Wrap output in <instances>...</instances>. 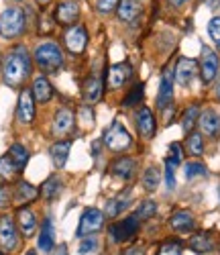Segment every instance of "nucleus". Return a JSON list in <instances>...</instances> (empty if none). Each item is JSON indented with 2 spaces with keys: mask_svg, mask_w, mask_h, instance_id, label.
I'll use <instances>...</instances> for the list:
<instances>
[{
  "mask_svg": "<svg viewBox=\"0 0 220 255\" xmlns=\"http://www.w3.org/2000/svg\"><path fill=\"white\" fill-rule=\"evenodd\" d=\"M182 251H184L182 241H178V239H167V241L161 243L157 255H182Z\"/></svg>",
  "mask_w": 220,
  "mask_h": 255,
  "instance_id": "32",
  "label": "nucleus"
},
{
  "mask_svg": "<svg viewBox=\"0 0 220 255\" xmlns=\"http://www.w3.org/2000/svg\"><path fill=\"white\" fill-rule=\"evenodd\" d=\"M96 249V239H84L82 241V245H80V253H90V251H94Z\"/></svg>",
  "mask_w": 220,
  "mask_h": 255,
  "instance_id": "42",
  "label": "nucleus"
},
{
  "mask_svg": "<svg viewBox=\"0 0 220 255\" xmlns=\"http://www.w3.org/2000/svg\"><path fill=\"white\" fill-rule=\"evenodd\" d=\"M100 96H102V82L98 78H90L84 86V98L90 102H96Z\"/></svg>",
  "mask_w": 220,
  "mask_h": 255,
  "instance_id": "28",
  "label": "nucleus"
},
{
  "mask_svg": "<svg viewBox=\"0 0 220 255\" xmlns=\"http://www.w3.org/2000/svg\"><path fill=\"white\" fill-rule=\"evenodd\" d=\"M78 14H80V6L76 0H65L57 6V20L61 25H72L78 20Z\"/></svg>",
  "mask_w": 220,
  "mask_h": 255,
  "instance_id": "15",
  "label": "nucleus"
},
{
  "mask_svg": "<svg viewBox=\"0 0 220 255\" xmlns=\"http://www.w3.org/2000/svg\"><path fill=\"white\" fill-rule=\"evenodd\" d=\"M0 247L4 251H14L18 247V235L10 217L0 219Z\"/></svg>",
  "mask_w": 220,
  "mask_h": 255,
  "instance_id": "8",
  "label": "nucleus"
},
{
  "mask_svg": "<svg viewBox=\"0 0 220 255\" xmlns=\"http://www.w3.org/2000/svg\"><path fill=\"white\" fill-rule=\"evenodd\" d=\"M139 14H141V2H139V0H120V2H118V16H120V20L130 23V20H135Z\"/></svg>",
  "mask_w": 220,
  "mask_h": 255,
  "instance_id": "20",
  "label": "nucleus"
},
{
  "mask_svg": "<svg viewBox=\"0 0 220 255\" xmlns=\"http://www.w3.org/2000/svg\"><path fill=\"white\" fill-rule=\"evenodd\" d=\"M198 74V63L194 59H188V57H182L178 61V68H175V80L182 86H188V84L196 78Z\"/></svg>",
  "mask_w": 220,
  "mask_h": 255,
  "instance_id": "12",
  "label": "nucleus"
},
{
  "mask_svg": "<svg viewBox=\"0 0 220 255\" xmlns=\"http://www.w3.org/2000/svg\"><path fill=\"white\" fill-rule=\"evenodd\" d=\"M210 4H212V6H216V4H218V0H212V2H210Z\"/></svg>",
  "mask_w": 220,
  "mask_h": 255,
  "instance_id": "47",
  "label": "nucleus"
},
{
  "mask_svg": "<svg viewBox=\"0 0 220 255\" xmlns=\"http://www.w3.org/2000/svg\"><path fill=\"white\" fill-rule=\"evenodd\" d=\"M72 129H74V113L70 109H59L53 119V133L68 135Z\"/></svg>",
  "mask_w": 220,
  "mask_h": 255,
  "instance_id": "13",
  "label": "nucleus"
},
{
  "mask_svg": "<svg viewBox=\"0 0 220 255\" xmlns=\"http://www.w3.org/2000/svg\"><path fill=\"white\" fill-rule=\"evenodd\" d=\"M33 96L37 102H47L51 100L53 96V88H51V84L45 76H39L35 82H33Z\"/></svg>",
  "mask_w": 220,
  "mask_h": 255,
  "instance_id": "19",
  "label": "nucleus"
},
{
  "mask_svg": "<svg viewBox=\"0 0 220 255\" xmlns=\"http://www.w3.org/2000/svg\"><path fill=\"white\" fill-rule=\"evenodd\" d=\"M137 127H139V133L145 139H151L155 135V119H153L149 109H141L137 113Z\"/></svg>",
  "mask_w": 220,
  "mask_h": 255,
  "instance_id": "17",
  "label": "nucleus"
},
{
  "mask_svg": "<svg viewBox=\"0 0 220 255\" xmlns=\"http://www.w3.org/2000/svg\"><path fill=\"white\" fill-rule=\"evenodd\" d=\"M33 198H37V188L27 184V182H18V186H16V200L18 202H29Z\"/></svg>",
  "mask_w": 220,
  "mask_h": 255,
  "instance_id": "29",
  "label": "nucleus"
},
{
  "mask_svg": "<svg viewBox=\"0 0 220 255\" xmlns=\"http://www.w3.org/2000/svg\"><path fill=\"white\" fill-rule=\"evenodd\" d=\"M155 210H157L155 202L145 200V202L139 206V210H137V219H139V221H147V219H151L153 215H155Z\"/></svg>",
  "mask_w": 220,
  "mask_h": 255,
  "instance_id": "36",
  "label": "nucleus"
},
{
  "mask_svg": "<svg viewBox=\"0 0 220 255\" xmlns=\"http://www.w3.org/2000/svg\"><path fill=\"white\" fill-rule=\"evenodd\" d=\"M130 143H133V139H130L128 131L120 123H114L104 133V145L108 147V149H112V151H124V149L130 147Z\"/></svg>",
  "mask_w": 220,
  "mask_h": 255,
  "instance_id": "4",
  "label": "nucleus"
},
{
  "mask_svg": "<svg viewBox=\"0 0 220 255\" xmlns=\"http://www.w3.org/2000/svg\"><path fill=\"white\" fill-rule=\"evenodd\" d=\"M122 255H145V249H143V247H130V249H126Z\"/></svg>",
  "mask_w": 220,
  "mask_h": 255,
  "instance_id": "44",
  "label": "nucleus"
},
{
  "mask_svg": "<svg viewBox=\"0 0 220 255\" xmlns=\"http://www.w3.org/2000/svg\"><path fill=\"white\" fill-rule=\"evenodd\" d=\"M208 33H210L212 41L216 43V47L220 49V16H214L208 23Z\"/></svg>",
  "mask_w": 220,
  "mask_h": 255,
  "instance_id": "40",
  "label": "nucleus"
},
{
  "mask_svg": "<svg viewBox=\"0 0 220 255\" xmlns=\"http://www.w3.org/2000/svg\"><path fill=\"white\" fill-rule=\"evenodd\" d=\"M186 147H188V153H190V155H202V153H204V141H202V135H200V133H192V135H188Z\"/></svg>",
  "mask_w": 220,
  "mask_h": 255,
  "instance_id": "30",
  "label": "nucleus"
},
{
  "mask_svg": "<svg viewBox=\"0 0 220 255\" xmlns=\"http://www.w3.org/2000/svg\"><path fill=\"white\" fill-rule=\"evenodd\" d=\"M68 155H70V143L68 141L55 143L51 147V157H53V163L57 167H63L65 165V161H68Z\"/></svg>",
  "mask_w": 220,
  "mask_h": 255,
  "instance_id": "26",
  "label": "nucleus"
},
{
  "mask_svg": "<svg viewBox=\"0 0 220 255\" xmlns=\"http://www.w3.org/2000/svg\"><path fill=\"white\" fill-rule=\"evenodd\" d=\"M27 255H35V253H33V251H29V253H27Z\"/></svg>",
  "mask_w": 220,
  "mask_h": 255,
  "instance_id": "48",
  "label": "nucleus"
},
{
  "mask_svg": "<svg viewBox=\"0 0 220 255\" xmlns=\"http://www.w3.org/2000/svg\"><path fill=\"white\" fill-rule=\"evenodd\" d=\"M29 74H31V57L25 51V47H16L14 53H10L4 59V82L8 86H18Z\"/></svg>",
  "mask_w": 220,
  "mask_h": 255,
  "instance_id": "1",
  "label": "nucleus"
},
{
  "mask_svg": "<svg viewBox=\"0 0 220 255\" xmlns=\"http://www.w3.org/2000/svg\"><path fill=\"white\" fill-rule=\"evenodd\" d=\"M130 204V196L128 194H120L116 198H110L106 202V217H116Z\"/></svg>",
  "mask_w": 220,
  "mask_h": 255,
  "instance_id": "24",
  "label": "nucleus"
},
{
  "mask_svg": "<svg viewBox=\"0 0 220 255\" xmlns=\"http://www.w3.org/2000/svg\"><path fill=\"white\" fill-rule=\"evenodd\" d=\"M171 227H173V231H178V233H190L194 229V217L190 215L188 210L175 212V215L171 217Z\"/></svg>",
  "mask_w": 220,
  "mask_h": 255,
  "instance_id": "22",
  "label": "nucleus"
},
{
  "mask_svg": "<svg viewBox=\"0 0 220 255\" xmlns=\"http://www.w3.org/2000/svg\"><path fill=\"white\" fill-rule=\"evenodd\" d=\"M143 92H145V88H143V84H137V86L128 92V96L124 98V106H135L137 102H141V98H143Z\"/></svg>",
  "mask_w": 220,
  "mask_h": 255,
  "instance_id": "38",
  "label": "nucleus"
},
{
  "mask_svg": "<svg viewBox=\"0 0 220 255\" xmlns=\"http://www.w3.org/2000/svg\"><path fill=\"white\" fill-rule=\"evenodd\" d=\"M130 74H133V68L128 66V63H116V66H110L108 74H106V82H108V88H120L122 84L130 78Z\"/></svg>",
  "mask_w": 220,
  "mask_h": 255,
  "instance_id": "10",
  "label": "nucleus"
},
{
  "mask_svg": "<svg viewBox=\"0 0 220 255\" xmlns=\"http://www.w3.org/2000/svg\"><path fill=\"white\" fill-rule=\"evenodd\" d=\"M53 245H55L53 225H51V221H45L43 223V229H41V235H39V249L49 253V251H53Z\"/></svg>",
  "mask_w": 220,
  "mask_h": 255,
  "instance_id": "23",
  "label": "nucleus"
},
{
  "mask_svg": "<svg viewBox=\"0 0 220 255\" xmlns=\"http://www.w3.org/2000/svg\"><path fill=\"white\" fill-rule=\"evenodd\" d=\"M59 190H61V182L55 176H51L49 180H45V184L41 186V194L51 200V198H55L59 194Z\"/></svg>",
  "mask_w": 220,
  "mask_h": 255,
  "instance_id": "34",
  "label": "nucleus"
},
{
  "mask_svg": "<svg viewBox=\"0 0 220 255\" xmlns=\"http://www.w3.org/2000/svg\"><path fill=\"white\" fill-rule=\"evenodd\" d=\"M216 96L220 98V84H218V88H216Z\"/></svg>",
  "mask_w": 220,
  "mask_h": 255,
  "instance_id": "46",
  "label": "nucleus"
},
{
  "mask_svg": "<svg viewBox=\"0 0 220 255\" xmlns=\"http://www.w3.org/2000/svg\"><path fill=\"white\" fill-rule=\"evenodd\" d=\"M190 247H192V251H196V253H206V251H210V249H212V235H210V233H198V235L192 237Z\"/></svg>",
  "mask_w": 220,
  "mask_h": 255,
  "instance_id": "25",
  "label": "nucleus"
},
{
  "mask_svg": "<svg viewBox=\"0 0 220 255\" xmlns=\"http://www.w3.org/2000/svg\"><path fill=\"white\" fill-rule=\"evenodd\" d=\"M25 29V16L20 8H6L0 14V35L10 39L18 37Z\"/></svg>",
  "mask_w": 220,
  "mask_h": 255,
  "instance_id": "3",
  "label": "nucleus"
},
{
  "mask_svg": "<svg viewBox=\"0 0 220 255\" xmlns=\"http://www.w3.org/2000/svg\"><path fill=\"white\" fill-rule=\"evenodd\" d=\"M10 200H12V198H10V190H8L6 186H0V206H2V208L8 206Z\"/></svg>",
  "mask_w": 220,
  "mask_h": 255,
  "instance_id": "41",
  "label": "nucleus"
},
{
  "mask_svg": "<svg viewBox=\"0 0 220 255\" xmlns=\"http://www.w3.org/2000/svg\"><path fill=\"white\" fill-rule=\"evenodd\" d=\"M16 219H18V229L23 231V235H25V237H31L33 233H35V229H37V219H35V215H33L29 208H20L18 215H16Z\"/></svg>",
  "mask_w": 220,
  "mask_h": 255,
  "instance_id": "21",
  "label": "nucleus"
},
{
  "mask_svg": "<svg viewBox=\"0 0 220 255\" xmlns=\"http://www.w3.org/2000/svg\"><path fill=\"white\" fill-rule=\"evenodd\" d=\"M0 255H2V253H0Z\"/></svg>",
  "mask_w": 220,
  "mask_h": 255,
  "instance_id": "49",
  "label": "nucleus"
},
{
  "mask_svg": "<svg viewBox=\"0 0 220 255\" xmlns=\"http://www.w3.org/2000/svg\"><path fill=\"white\" fill-rule=\"evenodd\" d=\"M198 119V106H190V109L184 113V121H182V127H184V131H192L194 129V123Z\"/></svg>",
  "mask_w": 220,
  "mask_h": 255,
  "instance_id": "37",
  "label": "nucleus"
},
{
  "mask_svg": "<svg viewBox=\"0 0 220 255\" xmlns=\"http://www.w3.org/2000/svg\"><path fill=\"white\" fill-rule=\"evenodd\" d=\"M116 2H118V0H98V8L102 12H110V10L116 6Z\"/></svg>",
  "mask_w": 220,
  "mask_h": 255,
  "instance_id": "43",
  "label": "nucleus"
},
{
  "mask_svg": "<svg viewBox=\"0 0 220 255\" xmlns=\"http://www.w3.org/2000/svg\"><path fill=\"white\" fill-rule=\"evenodd\" d=\"M18 119L20 123H31L35 119V98L29 90H23L20 92V98H18Z\"/></svg>",
  "mask_w": 220,
  "mask_h": 255,
  "instance_id": "14",
  "label": "nucleus"
},
{
  "mask_svg": "<svg viewBox=\"0 0 220 255\" xmlns=\"http://www.w3.org/2000/svg\"><path fill=\"white\" fill-rule=\"evenodd\" d=\"M8 155H10L12 161L18 165V169H23V167L27 165V161H29V153H27V149H25L23 145H12L10 151H8Z\"/></svg>",
  "mask_w": 220,
  "mask_h": 255,
  "instance_id": "33",
  "label": "nucleus"
},
{
  "mask_svg": "<svg viewBox=\"0 0 220 255\" xmlns=\"http://www.w3.org/2000/svg\"><path fill=\"white\" fill-rule=\"evenodd\" d=\"M171 4H175V6H180V4H184V2H188V0H169Z\"/></svg>",
  "mask_w": 220,
  "mask_h": 255,
  "instance_id": "45",
  "label": "nucleus"
},
{
  "mask_svg": "<svg viewBox=\"0 0 220 255\" xmlns=\"http://www.w3.org/2000/svg\"><path fill=\"white\" fill-rule=\"evenodd\" d=\"M198 176H206V167L202 163H198V161H192L186 165V178L188 180H194Z\"/></svg>",
  "mask_w": 220,
  "mask_h": 255,
  "instance_id": "39",
  "label": "nucleus"
},
{
  "mask_svg": "<svg viewBox=\"0 0 220 255\" xmlns=\"http://www.w3.org/2000/svg\"><path fill=\"white\" fill-rule=\"evenodd\" d=\"M200 129L208 135V137H218L220 135V117L214 111H206L200 117Z\"/></svg>",
  "mask_w": 220,
  "mask_h": 255,
  "instance_id": "18",
  "label": "nucleus"
},
{
  "mask_svg": "<svg viewBox=\"0 0 220 255\" xmlns=\"http://www.w3.org/2000/svg\"><path fill=\"white\" fill-rule=\"evenodd\" d=\"M137 229H139V219H137V215H135V217H128V219H124V221H120V223H116V225L110 227V239H112L114 243L128 241V239L137 233Z\"/></svg>",
  "mask_w": 220,
  "mask_h": 255,
  "instance_id": "6",
  "label": "nucleus"
},
{
  "mask_svg": "<svg viewBox=\"0 0 220 255\" xmlns=\"http://www.w3.org/2000/svg\"><path fill=\"white\" fill-rule=\"evenodd\" d=\"M182 163V145L180 143H171L169 145V153L165 157V184L167 188H175V169Z\"/></svg>",
  "mask_w": 220,
  "mask_h": 255,
  "instance_id": "7",
  "label": "nucleus"
},
{
  "mask_svg": "<svg viewBox=\"0 0 220 255\" xmlns=\"http://www.w3.org/2000/svg\"><path fill=\"white\" fill-rule=\"evenodd\" d=\"M143 184L147 190H155L159 186V169L157 167H149L145 176H143Z\"/></svg>",
  "mask_w": 220,
  "mask_h": 255,
  "instance_id": "35",
  "label": "nucleus"
},
{
  "mask_svg": "<svg viewBox=\"0 0 220 255\" xmlns=\"http://www.w3.org/2000/svg\"><path fill=\"white\" fill-rule=\"evenodd\" d=\"M104 225V215L98 210V208H86L84 215L80 219V225H78V231L76 235L78 237H86V235H92V233L100 231Z\"/></svg>",
  "mask_w": 220,
  "mask_h": 255,
  "instance_id": "5",
  "label": "nucleus"
},
{
  "mask_svg": "<svg viewBox=\"0 0 220 255\" xmlns=\"http://www.w3.org/2000/svg\"><path fill=\"white\" fill-rule=\"evenodd\" d=\"M171 98H173V72L165 70V74L161 78V86H159L157 106H159V109H165V106H169Z\"/></svg>",
  "mask_w": 220,
  "mask_h": 255,
  "instance_id": "16",
  "label": "nucleus"
},
{
  "mask_svg": "<svg viewBox=\"0 0 220 255\" xmlns=\"http://www.w3.org/2000/svg\"><path fill=\"white\" fill-rule=\"evenodd\" d=\"M16 172H20V169H18V165L12 161V157H10L8 153L0 157V176L8 180V178H12Z\"/></svg>",
  "mask_w": 220,
  "mask_h": 255,
  "instance_id": "31",
  "label": "nucleus"
},
{
  "mask_svg": "<svg viewBox=\"0 0 220 255\" xmlns=\"http://www.w3.org/2000/svg\"><path fill=\"white\" fill-rule=\"evenodd\" d=\"M218 66H220L218 55H216L212 49L204 47V49H202V61H200V74H202V80H204L206 84H210V82L216 78Z\"/></svg>",
  "mask_w": 220,
  "mask_h": 255,
  "instance_id": "9",
  "label": "nucleus"
},
{
  "mask_svg": "<svg viewBox=\"0 0 220 255\" xmlns=\"http://www.w3.org/2000/svg\"><path fill=\"white\" fill-rule=\"evenodd\" d=\"M86 43H88V35H86L84 27L78 25V27L68 29V33H65V45H68V49L72 53H82Z\"/></svg>",
  "mask_w": 220,
  "mask_h": 255,
  "instance_id": "11",
  "label": "nucleus"
},
{
  "mask_svg": "<svg viewBox=\"0 0 220 255\" xmlns=\"http://www.w3.org/2000/svg\"><path fill=\"white\" fill-rule=\"evenodd\" d=\"M35 59L43 72H57L63 66V55L61 49L55 43H41L35 51Z\"/></svg>",
  "mask_w": 220,
  "mask_h": 255,
  "instance_id": "2",
  "label": "nucleus"
},
{
  "mask_svg": "<svg viewBox=\"0 0 220 255\" xmlns=\"http://www.w3.org/2000/svg\"><path fill=\"white\" fill-rule=\"evenodd\" d=\"M135 169V161L128 159V157H120L112 163V167H110V172H112L114 176H120V178H128L130 174H133Z\"/></svg>",
  "mask_w": 220,
  "mask_h": 255,
  "instance_id": "27",
  "label": "nucleus"
}]
</instances>
